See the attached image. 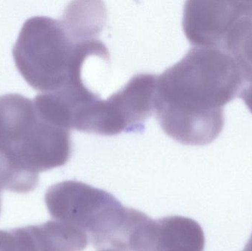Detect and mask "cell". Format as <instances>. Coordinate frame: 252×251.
<instances>
[{"mask_svg":"<svg viewBox=\"0 0 252 251\" xmlns=\"http://www.w3.org/2000/svg\"><path fill=\"white\" fill-rule=\"evenodd\" d=\"M0 147L22 169L39 175L66 165L72 142L69 130L46 120L33 101L8 94L0 97Z\"/></svg>","mask_w":252,"mask_h":251,"instance_id":"277c9868","label":"cell"},{"mask_svg":"<svg viewBox=\"0 0 252 251\" xmlns=\"http://www.w3.org/2000/svg\"><path fill=\"white\" fill-rule=\"evenodd\" d=\"M240 1H188L184 7V32L192 47L221 50L238 13Z\"/></svg>","mask_w":252,"mask_h":251,"instance_id":"8992f818","label":"cell"},{"mask_svg":"<svg viewBox=\"0 0 252 251\" xmlns=\"http://www.w3.org/2000/svg\"><path fill=\"white\" fill-rule=\"evenodd\" d=\"M99 251H124L118 250V249H101V250H100Z\"/></svg>","mask_w":252,"mask_h":251,"instance_id":"5bb4252c","label":"cell"},{"mask_svg":"<svg viewBox=\"0 0 252 251\" xmlns=\"http://www.w3.org/2000/svg\"><path fill=\"white\" fill-rule=\"evenodd\" d=\"M244 251H252V234L250 240H249L248 243H247L245 249H244Z\"/></svg>","mask_w":252,"mask_h":251,"instance_id":"4fadbf2b","label":"cell"},{"mask_svg":"<svg viewBox=\"0 0 252 251\" xmlns=\"http://www.w3.org/2000/svg\"><path fill=\"white\" fill-rule=\"evenodd\" d=\"M38 181L39 175L22 169L0 147V191L28 193L36 188Z\"/></svg>","mask_w":252,"mask_h":251,"instance_id":"30bf717a","label":"cell"},{"mask_svg":"<svg viewBox=\"0 0 252 251\" xmlns=\"http://www.w3.org/2000/svg\"><path fill=\"white\" fill-rule=\"evenodd\" d=\"M221 50L235 59L246 84H252V1H240Z\"/></svg>","mask_w":252,"mask_h":251,"instance_id":"9c48e42d","label":"cell"},{"mask_svg":"<svg viewBox=\"0 0 252 251\" xmlns=\"http://www.w3.org/2000/svg\"><path fill=\"white\" fill-rule=\"evenodd\" d=\"M22 230L30 251H83L89 243L83 230L62 221H50Z\"/></svg>","mask_w":252,"mask_h":251,"instance_id":"ba28073f","label":"cell"},{"mask_svg":"<svg viewBox=\"0 0 252 251\" xmlns=\"http://www.w3.org/2000/svg\"><path fill=\"white\" fill-rule=\"evenodd\" d=\"M1 191H0V213H1Z\"/></svg>","mask_w":252,"mask_h":251,"instance_id":"9a60e30c","label":"cell"},{"mask_svg":"<svg viewBox=\"0 0 252 251\" xmlns=\"http://www.w3.org/2000/svg\"><path fill=\"white\" fill-rule=\"evenodd\" d=\"M157 79L151 74H139L103 100L101 135H117L142 128L154 111Z\"/></svg>","mask_w":252,"mask_h":251,"instance_id":"5b68a950","label":"cell"},{"mask_svg":"<svg viewBox=\"0 0 252 251\" xmlns=\"http://www.w3.org/2000/svg\"><path fill=\"white\" fill-rule=\"evenodd\" d=\"M245 85L229 53L192 47L157 77L154 112L170 138L185 145H207L223 131V108Z\"/></svg>","mask_w":252,"mask_h":251,"instance_id":"6da1fadb","label":"cell"},{"mask_svg":"<svg viewBox=\"0 0 252 251\" xmlns=\"http://www.w3.org/2000/svg\"><path fill=\"white\" fill-rule=\"evenodd\" d=\"M239 97L244 100L246 106L252 113V84H246L240 93Z\"/></svg>","mask_w":252,"mask_h":251,"instance_id":"7c38bea8","label":"cell"},{"mask_svg":"<svg viewBox=\"0 0 252 251\" xmlns=\"http://www.w3.org/2000/svg\"><path fill=\"white\" fill-rule=\"evenodd\" d=\"M0 251H22L14 229L0 230Z\"/></svg>","mask_w":252,"mask_h":251,"instance_id":"8fae6325","label":"cell"},{"mask_svg":"<svg viewBox=\"0 0 252 251\" xmlns=\"http://www.w3.org/2000/svg\"><path fill=\"white\" fill-rule=\"evenodd\" d=\"M55 221L83 230L97 249L127 251L130 233L142 212L124 207L110 193L76 181L55 184L45 195Z\"/></svg>","mask_w":252,"mask_h":251,"instance_id":"3957f363","label":"cell"},{"mask_svg":"<svg viewBox=\"0 0 252 251\" xmlns=\"http://www.w3.org/2000/svg\"><path fill=\"white\" fill-rule=\"evenodd\" d=\"M13 56L24 79L42 93L84 84L86 60L93 56L105 60L109 57L107 48L98 38H78L62 21L45 16L25 22Z\"/></svg>","mask_w":252,"mask_h":251,"instance_id":"7a4b0ae2","label":"cell"},{"mask_svg":"<svg viewBox=\"0 0 252 251\" xmlns=\"http://www.w3.org/2000/svg\"><path fill=\"white\" fill-rule=\"evenodd\" d=\"M205 237L201 225L190 218L171 216L148 218L139 228L133 251H204Z\"/></svg>","mask_w":252,"mask_h":251,"instance_id":"52a82bcc","label":"cell"}]
</instances>
